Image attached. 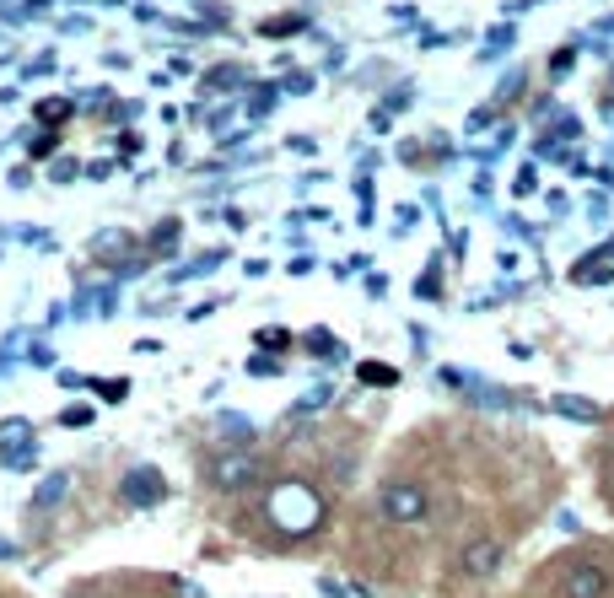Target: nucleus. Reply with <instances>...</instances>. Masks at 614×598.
I'll list each match as a JSON object with an SVG mask.
<instances>
[{
	"instance_id": "20e7f679",
	"label": "nucleus",
	"mask_w": 614,
	"mask_h": 598,
	"mask_svg": "<svg viewBox=\"0 0 614 598\" xmlns=\"http://www.w3.org/2000/svg\"><path fill=\"white\" fill-rule=\"evenodd\" d=\"M501 539H469L459 550V572L463 577H496L501 572Z\"/></svg>"
},
{
	"instance_id": "f257e3e1",
	"label": "nucleus",
	"mask_w": 614,
	"mask_h": 598,
	"mask_svg": "<svg viewBox=\"0 0 614 598\" xmlns=\"http://www.w3.org/2000/svg\"><path fill=\"white\" fill-rule=\"evenodd\" d=\"M265 507H270V523L281 534H312L323 523V501H318V491L303 485V480H281Z\"/></svg>"
},
{
	"instance_id": "39448f33",
	"label": "nucleus",
	"mask_w": 614,
	"mask_h": 598,
	"mask_svg": "<svg viewBox=\"0 0 614 598\" xmlns=\"http://www.w3.org/2000/svg\"><path fill=\"white\" fill-rule=\"evenodd\" d=\"M254 474H259V458H248V453H221L210 463V485L216 491H243Z\"/></svg>"
},
{
	"instance_id": "6e6552de",
	"label": "nucleus",
	"mask_w": 614,
	"mask_h": 598,
	"mask_svg": "<svg viewBox=\"0 0 614 598\" xmlns=\"http://www.w3.org/2000/svg\"><path fill=\"white\" fill-rule=\"evenodd\" d=\"M65 485H71V480H65V474H54V480H49V485L38 491V507H54V501L65 496Z\"/></svg>"
},
{
	"instance_id": "423d86ee",
	"label": "nucleus",
	"mask_w": 614,
	"mask_h": 598,
	"mask_svg": "<svg viewBox=\"0 0 614 598\" xmlns=\"http://www.w3.org/2000/svg\"><path fill=\"white\" fill-rule=\"evenodd\" d=\"M156 491H162L156 474H130V501H152Z\"/></svg>"
},
{
	"instance_id": "1a4fd4ad",
	"label": "nucleus",
	"mask_w": 614,
	"mask_h": 598,
	"mask_svg": "<svg viewBox=\"0 0 614 598\" xmlns=\"http://www.w3.org/2000/svg\"><path fill=\"white\" fill-rule=\"evenodd\" d=\"M361 378H367V383H394V372H388V367H361Z\"/></svg>"
},
{
	"instance_id": "7ed1b4c3",
	"label": "nucleus",
	"mask_w": 614,
	"mask_h": 598,
	"mask_svg": "<svg viewBox=\"0 0 614 598\" xmlns=\"http://www.w3.org/2000/svg\"><path fill=\"white\" fill-rule=\"evenodd\" d=\"M561 598H610V572L599 561H572L561 572Z\"/></svg>"
},
{
	"instance_id": "f03ea898",
	"label": "nucleus",
	"mask_w": 614,
	"mask_h": 598,
	"mask_svg": "<svg viewBox=\"0 0 614 598\" xmlns=\"http://www.w3.org/2000/svg\"><path fill=\"white\" fill-rule=\"evenodd\" d=\"M378 507H383L388 523L410 529V523H421V518L432 512V496H426V485H415V480H394V485H383Z\"/></svg>"
},
{
	"instance_id": "0eeeda50",
	"label": "nucleus",
	"mask_w": 614,
	"mask_h": 598,
	"mask_svg": "<svg viewBox=\"0 0 614 598\" xmlns=\"http://www.w3.org/2000/svg\"><path fill=\"white\" fill-rule=\"evenodd\" d=\"M555 410H561V416H572V421H599V410H593V405H583V399H555Z\"/></svg>"
}]
</instances>
